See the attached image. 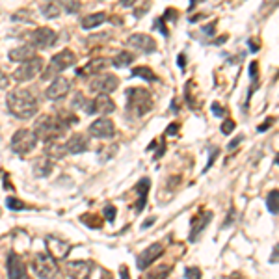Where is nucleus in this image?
<instances>
[{
  "mask_svg": "<svg viewBox=\"0 0 279 279\" xmlns=\"http://www.w3.org/2000/svg\"><path fill=\"white\" fill-rule=\"evenodd\" d=\"M8 108L19 119H30L38 114V97L24 88H17L8 95Z\"/></svg>",
  "mask_w": 279,
  "mask_h": 279,
  "instance_id": "1",
  "label": "nucleus"
},
{
  "mask_svg": "<svg viewBox=\"0 0 279 279\" xmlns=\"http://www.w3.org/2000/svg\"><path fill=\"white\" fill-rule=\"evenodd\" d=\"M69 129V125L62 119V116H41L34 125V132L38 140L41 141H52V140H58L63 132Z\"/></svg>",
  "mask_w": 279,
  "mask_h": 279,
  "instance_id": "2",
  "label": "nucleus"
},
{
  "mask_svg": "<svg viewBox=\"0 0 279 279\" xmlns=\"http://www.w3.org/2000/svg\"><path fill=\"white\" fill-rule=\"evenodd\" d=\"M125 95H127V112L134 117L145 116L153 108V95L143 88H131Z\"/></svg>",
  "mask_w": 279,
  "mask_h": 279,
  "instance_id": "3",
  "label": "nucleus"
},
{
  "mask_svg": "<svg viewBox=\"0 0 279 279\" xmlns=\"http://www.w3.org/2000/svg\"><path fill=\"white\" fill-rule=\"evenodd\" d=\"M36 145H38V136L30 129H21L11 136V151L19 156L32 153Z\"/></svg>",
  "mask_w": 279,
  "mask_h": 279,
  "instance_id": "4",
  "label": "nucleus"
},
{
  "mask_svg": "<svg viewBox=\"0 0 279 279\" xmlns=\"http://www.w3.org/2000/svg\"><path fill=\"white\" fill-rule=\"evenodd\" d=\"M77 62V54L73 52V50H69V48H65V50H60L58 54L52 56V60H50V65L45 69V73H43V78L45 80H48V78H52L54 75H58V73H62V71H65L67 67H71L73 63Z\"/></svg>",
  "mask_w": 279,
  "mask_h": 279,
  "instance_id": "5",
  "label": "nucleus"
},
{
  "mask_svg": "<svg viewBox=\"0 0 279 279\" xmlns=\"http://www.w3.org/2000/svg\"><path fill=\"white\" fill-rule=\"evenodd\" d=\"M119 86V78L112 73H97L93 75V78L90 80V90L95 93H112L117 90Z\"/></svg>",
  "mask_w": 279,
  "mask_h": 279,
  "instance_id": "6",
  "label": "nucleus"
},
{
  "mask_svg": "<svg viewBox=\"0 0 279 279\" xmlns=\"http://www.w3.org/2000/svg\"><path fill=\"white\" fill-rule=\"evenodd\" d=\"M41 71H43V60L34 56L19 65V69H15V73H13V78L17 82H28V80L38 77Z\"/></svg>",
  "mask_w": 279,
  "mask_h": 279,
  "instance_id": "7",
  "label": "nucleus"
},
{
  "mask_svg": "<svg viewBox=\"0 0 279 279\" xmlns=\"http://www.w3.org/2000/svg\"><path fill=\"white\" fill-rule=\"evenodd\" d=\"M32 270L39 278H52L58 272V266L54 263V257H50L48 253H38L32 261Z\"/></svg>",
  "mask_w": 279,
  "mask_h": 279,
  "instance_id": "8",
  "label": "nucleus"
},
{
  "mask_svg": "<svg viewBox=\"0 0 279 279\" xmlns=\"http://www.w3.org/2000/svg\"><path fill=\"white\" fill-rule=\"evenodd\" d=\"M30 43L34 48H48L56 43V32L48 26H39L30 34Z\"/></svg>",
  "mask_w": 279,
  "mask_h": 279,
  "instance_id": "9",
  "label": "nucleus"
},
{
  "mask_svg": "<svg viewBox=\"0 0 279 279\" xmlns=\"http://www.w3.org/2000/svg\"><path fill=\"white\" fill-rule=\"evenodd\" d=\"M127 45L140 50V52H143V54H151V52L156 50L155 39L147 36V34H132L131 38L127 39Z\"/></svg>",
  "mask_w": 279,
  "mask_h": 279,
  "instance_id": "10",
  "label": "nucleus"
},
{
  "mask_svg": "<svg viewBox=\"0 0 279 279\" xmlns=\"http://www.w3.org/2000/svg\"><path fill=\"white\" fill-rule=\"evenodd\" d=\"M164 253V248L162 244H151L149 248H145L141 253L138 255L136 259V266H138V270H147L151 264L155 263L158 257Z\"/></svg>",
  "mask_w": 279,
  "mask_h": 279,
  "instance_id": "11",
  "label": "nucleus"
},
{
  "mask_svg": "<svg viewBox=\"0 0 279 279\" xmlns=\"http://www.w3.org/2000/svg\"><path fill=\"white\" fill-rule=\"evenodd\" d=\"M90 134H92L93 138H101V140L112 138V136L116 134L114 121L108 119V117H101V119L93 121V123L90 125Z\"/></svg>",
  "mask_w": 279,
  "mask_h": 279,
  "instance_id": "12",
  "label": "nucleus"
},
{
  "mask_svg": "<svg viewBox=\"0 0 279 279\" xmlns=\"http://www.w3.org/2000/svg\"><path fill=\"white\" fill-rule=\"evenodd\" d=\"M46 249H48V255L54 257V261H60V259H65L69 255L71 246L69 242L62 240L58 236H46Z\"/></svg>",
  "mask_w": 279,
  "mask_h": 279,
  "instance_id": "13",
  "label": "nucleus"
},
{
  "mask_svg": "<svg viewBox=\"0 0 279 279\" xmlns=\"http://www.w3.org/2000/svg\"><path fill=\"white\" fill-rule=\"evenodd\" d=\"M71 90V82L65 77L54 78V82L46 88V99L48 101H60Z\"/></svg>",
  "mask_w": 279,
  "mask_h": 279,
  "instance_id": "14",
  "label": "nucleus"
},
{
  "mask_svg": "<svg viewBox=\"0 0 279 279\" xmlns=\"http://www.w3.org/2000/svg\"><path fill=\"white\" fill-rule=\"evenodd\" d=\"M114 110H116V102L110 99L108 93H99L95 101L88 106V112L92 114H112Z\"/></svg>",
  "mask_w": 279,
  "mask_h": 279,
  "instance_id": "15",
  "label": "nucleus"
},
{
  "mask_svg": "<svg viewBox=\"0 0 279 279\" xmlns=\"http://www.w3.org/2000/svg\"><path fill=\"white\" fill-rule=\"evenodd\" d=\"M210 218H212V212L210 210H205L201 216H195L192 220V232H190V242H195L199 238V234L203 232V229L210 224Z\"/></svg>",
  "mask_w": 279,
  "mask_h": 279,
  "instance_id": "16",
  "label": "nucleus"
},
{
  "mask_svg": "<svg viewBox=\"0 0 279 279\" xmlns=\"http://www.w3.org/2000/svg\"><path fill=\"white\" fill-rule=\"evenodd\" d=\"M8 278H26V266L17 253H9L8 257Z\"/></svg>",
  "mask_w": 279,
  "mask_h": 279,
  "instance_id": "17",
  "label": "nucleus"
},
{
  "mask_svg": "<svg viewBox=\"0 0 279 279\" xmlns=\"http://www.w3.org/2000/svg\"><path fill=\"white\" fill-rule=\"evenodd\" d=\"M108 65H110V60H106V58H95L86 67L77 69V75H80V77H84V75H97V73H102Z\"/></svg>",
  "mask_w": 279,
  "mask_h": 279,
  "instance_id": "18",
  "label": "nucleus"
},
{
  "mask_svg": "<svg viewBox=\"0 0 279 279\" xmlns=\"http://www.w3.org/2000/svg\"><path fill=\"white\" fill-rule=\"evenodd\" d=\"M65 147H67V153H73V155H78V153H84L88 151V138H86L84 134H73L69 140H67V143H65Z\"/></svg>",
  "mask_w": 279,
  "mask_h": 279,
  "instance_id": "19",
  "label": "nucleus"
},
{
  "mask_svg": "<svg viewBox=\"0 0 279 279\" xmlns=\"http://www.w3.org/2000/svg\"><path fill=\"white\" fill-rule=\"evenodd\" d=\"M34 175L36 177H46L50 171H52V158H48V156H38L36 158V162H34Z\"/></svg>",
  "mask_w": 279,
  "mask_h": 279,
  "instance_id": "20",
  "label": "nucleus"
},
{
  "mask_svg": "<svg viewBox=\"0 0 279 279\" xmlns=\"http://www.w3.org/2000/svg\"><path fill=\"white\" fill-rule=\"evenodd\" d=\"M34 54H36L34 46H32V45H23V46H19V48L9 50V60L23 63V62H26V60H30V58H34Z\"/></svg>",
  "mask_w": 279,
  "mask_h": 279,
  "instance_id": "21",
  "label": "nucleus"
},
{
  "mask_svg": "<svg viewBox=\"0 0 279 279\" xmlns=\"http://www.w3.org/2000/svg\"><path fill=\"white\" fill-rule=\"evenodd\" d=\"M41 13L46 19H56V17L62 13V2H58V0H43Z\"/></svg>",
  "mask_w": 279,
  "mask_h": 279,
  "instance_id": "22",
  "label": "nucleus"
},
{
  "mask_svg": "<svg viewBox=\"0 0 279 279\" xmlns=\"http://www.w3.org/2000/svg\"><path fill=\"white\" fill-rule=\"evenodd\" d=\"M149 186H151V181H149L147 177L141 179L138 185H136V192L140 194V201H138V205H136V212H141L143 207H145V203H147Z\"/></svg>",
  "mask_w": 279,
  "mask_h": 279,
  "instance_id": "23",
  "label": "nucleus"
},
{
  "mask_svg": "<svg viewBox=\"0 0 279 279\" xmlns=\"http://www.w3.org/2000/svg\"><path fill=\"white\" fill-rule=\"evenodd\" d=\"M106 21V13H92V15H88L82 19V28L84 30H92V28H97V26H101L102 23Z\"/></svg>",
  "mask_w": 279,
  "mask_h": 279,
  "instance_id": "24",
  "label": "nucleus"
},
{
  "mask_svg": "<svg viewBox=\"0 0 279 279\" xmlns=\"http://www.w3.org/2000/svg\"><path fill=\"white\" fill-rule=\"evenodd\" d=\"M46 155H48V158H52V160H58V158H63V156L67 155V147L63 143H56L54 140H52L46 145Z\"/></svg>",
  "mask_w": 279,
  "mask_h": 279,
  "instance_id": "25",
  "label": "nucleus"
},
{
  "mask_svg": "<svg viewBox=\"0 0 279 279\" xmlns=\"http://www.w3.org/2000/svg\"><path fill=\"white\" fill-rule=\"evenodd\" d=\"M134 58H136V56L132 54V52H119L110 63L116 65V67H127V65H131V63L134 62Z\"/></svg>",
  "mask_w": 279,
  "mask_h": 279,
  "instance_id": "26",
  "label": "nucleus"
},
{
  "mask_svg": "<svg viewBox=\"0 0 279 279\" xmlns=\"http://www.w3.org/2000/svg\"><path fill=\"white\" fill-rule=\"evenodd\" d=\"M132 77L143 78V80H147V82H153V80H156V75L153 73V69H149V67H145V65L132 69Z\"/></svg>",
  "mask_w": 279,
  "mask_h": 279,
  "instance_id": "27",
  "label": "nucleus"
},
{
  "mask_svg": "<svg viewBox=\"0 0 279 279\" xmlns=\"http://www.w3.org/2000/svg\"><path fill=\"white\" fill-rule=\"evenodd\" d=\"M278 201H279V190L274 188L270 194H268V199H266V207H268V210H270L274 216H278V212H279Z\"/></svg>",
  "mask_w": 279,
  "mask_h": 279,
  "instance_id": "28",
  "label": "nucleus"
},
{
  "mask_svg": "<svg viewBox=\"0 0 279 279\" xmlns=\"http://www.w3.org/2000/svg\"><path fill=\"white\" fill-rule=\"evenodd\" d=\"M62 8H65L69 13H77L80 9V2L78 0H62Z\"/></svg>",
  "mask_w": 279,
  "mask_h": 279,
  "instance_id": "29",
  "label": "nucleus"
},
{
  "mask_svg": "<svg viewBox=\"0 0 279 279\" xmlns=\"http://www.w3.org/2000/svg\"><path fill=\"white\" fill-rule=\"evenodd\" d=\"M6 207H8V209H11V210L26 209V205H24L21 199H15V197H8V199H6Z\"/></svg>",
  "mask_w": 279,
  "mask_h": 279,
  "instance_id": "30",
  "label": "nucleus"
},
{
  "mask_svg": "<svg viewBox=\"0 0 279 279\" xmlns=\"http://www.w3.org/2000/svg\"><path fill=\"white\" fill-rule=\"evenodd\" d=\"M92 218H93V220H90V216H88V214H84V216L80 218V220H82L86 225H90V227H95V229H99V227L102 225V222H101V220H95L97 216H92Z\"/></svg>",
  "mask_w": 279,
  "mask_h": 279,
  "instance_id": "31",
  "label": "nucleus"
},
{
  "mask_svg": "<svg viewBox=\"0 0 279 279\" xmlns=\"http://www.w3.org/2000/svg\"><path fill=\"white\" fill-rule=\"evenodd\" d=\"M73 108H86L88 110V104H86V99H84V95H82V93H77V95H75Z\"/></svg>",
  "mask_w": 279,
  "mask_h": 279,
  "instance_id": "32",
  "label": "nucleus"
},
{
  "mask_svg": "<svg viewBox=\"0 0 279 279\" xmlns=\"http://www.w3.org/2000/svg\"><path fill=\"white\" fill-rule=\"evenodd\" d=\"M116 207H114V205H106V207H104V216H106V220H108V222H114V220H116Z\"/></svg>",
  "mask_w": 279,
  "mask_h": 279,
  "instance_id": "33",
  "label": "nucleus"
},
{
  "mask_svg": "<svg viewBox=\"0 0 279 279\" xmlns=\"http://www.w3.org/2000/svg\"><path fill=\"white\" fill-rule=\"evenodd\" d=\"M155 30H160L164 36H166V38L170 36V30L164 26V19H156V21H155Z\"/></svg>",
  "mask_w": 279,
  "mask_h": 279,
  "instance_id": "34",
  "label": "nucleus"
},
{
  "mask_svg": "<svg viewBox=\"0 0 279 279\" xmlns=\"http://www.w3.org/2000/svg\"><path fill=\"white\" fill-rule=\"evenodd\" d=\"M232 131H234V121H232V119H227V121L222 125V132H224V134H231Z\"/></svg>",
  "mask_w": 279,
  "mask_h": 279,
  "instance_id": "35",
  "label": "nucleus"
},
{
  "mask_svg": "<svg viewBox=\"0 0 279 279\" xmlns=\"http://www.w3.org/2000/svg\"><path fill=\"white\" fill-rule=\"evenodd\" d=\"M185 278H201V270L199 268H186Z\"/></svg>",
  "mask_w": 279,
  "mask_h": 279,
  "instance_id": "36",
  "label": "nucleus"
},
{
  "mask_svg": "<svg viewBox=\"0 0 279 279\" xmlns=\"http://www.w3.org/2000/svg\"><path fill=\"white\" fill-rule=\"evenodd\" d=\"M212 112H214V116H218V117L225 116V110L222 108V104H218V102H212Z\"/></svg>",
  "mask_w": 279,
  "mask_h": 279,
  "instance_id": "37",
  "label": "nucleus"
},
{
  "mask_svg": "<svg viewBox=\"0 0 279 279\" xmlns=\"http://www.w3.org/2000/svg\"><path fill=\"white\" fill-rule=\"evenodd\" d=\"M272 123H274V119H272V117H268V119H266V121H264L263 125H259V127H257V131H259V132L268 131V127H270Z\"/></svg>",
  "mask_w": 279,
  "mask_h": 279,
  "instance_id": "38",
  "label": "nucleus"
},
{
  "mask_svg": "<svg viewBox=\"0 0 279 279\" xmlns=\"http://www.w3.org/2000/svg\"><path fill=\"white\" fill-rule=\"evenodd\" d=\"M8 86H9V78L0 73V88H8Z\"/></svg>",
  "mask_w": 279,
  "mask_h": 279,
  "instance_id": "39",
  "label": "nucleus"
},
{
  "mask_svg": "<svg viewBox=\"0 0 279 279\" xmlns=\"http://www.w3.org/2000/svg\"><path fill=\"white\" fill-rule=\"evenodd\" d=\"M242 140H244V136H236V138L232 140L231 143H229V149H234V147H238V143H240Z\"/></svg>",
  "mask_w": 279,
  "mask_h": 279,
  "instance_id": "40",
  "label": "nucleus"
},
{
  "mask_svg": "<svg viewBox=\"0 0 279 279\" xmlns=\"http://www.w3.org/2000/svg\"><path fill=\"white\" fill-rule=\"evenodd\" d=\"M177 63H179V67H181V69H185V65H186V56H185V54H181V56H179Z\"/></svg>",
  "mask_w": 279,
  "mask_h": 279,
  "instance_id": "41",
  "label": "nucleus"
},
{
  "mask_svg": "<svg viewBox=\"0 0 279 279\" xmlns=\"http://www.w3.org/2000/svg\"><path fill=\"white\" fill-rule=\"evenodd\" d=\"M249 48H251L253 52H255V50H259V43H255L253 39H249Z\"/></svg>",
  "mask_w": 279,
  "mask_h": 279,
  "instance_id": "42",
  "label": "nucleus"
},
{
  "mask_svg": "<svg viewBox=\"0 0 279 279\" xmlns=\"http://www.w3.org/2000/svg\"><path fill=\"white\" fill-rule=\"evenodd\" d=\"M177 129H179V125H177V123L170 125V131H168V134H175V132H177Z\"/></svg>",
  "mask_w": 279,
  "mask_h": 279,
  "instance_id": "43",
  "label": "nucleus"
},
{
  "mask_svg": "<svg viewBox=\"0 0 279 279\" xmlns=\"http://www.w3.org/2000/svg\"><path fill=\"white\" fill-rule=\"evenodd\" d=\"M153 224H155V218H151V220H147V222L143 224V229H145V227H149V225H153Z\"/></svg>",
  "mask_w": 279,
  "mask_h": 279,
  "instance_id": "44",
  "label": "nucleus"
},
{
  "mask_svg": "<svg viewBox=\"0 0 279 279\" xmlns=\"http://www.w3.org/2000/svg\"><path fill=\"white\" fill-rule=\"evenodd\" d=\"M121 276H125V278H129V270H127L125 266H121Z\"/></svg>",
  "mask_w": 279,
  "mask_h": 279,
  "instance_id": "45",
  "label": "nucleus"
},
{
  "mask_svg": "<svg viewBox=\"0 0 279 279\" xmlns=\"http://www.w3.org/2000/svg\"><path fill=\"white\" fill-rule=\"evenodd\" d=\"M132 0H121V6H131Z\"/></svg>",
  "mask_w": 279,
  "mask_h": 279,
  "instance_id": "46",
  "label": "nucleus"
}]
</instances>
